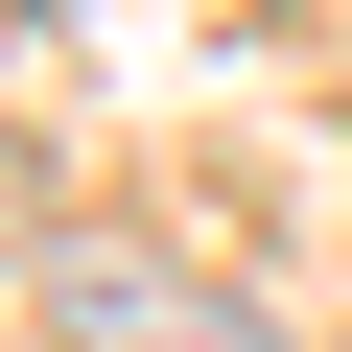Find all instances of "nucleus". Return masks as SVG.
I'll return each instance as SVG.
<instances>
[{"label": "nucleus", "instance_id": "nucleus-1", "mask_svg": "<svg viewBox=\"0 0 352 352\" xmlns=\"http://www.w3.org/2000/svg\"><path fill=\"white\" fill-rule=\"evenodd\" d=\"M47 329L71 352H258V305L164 235H47Z\"/></svg>", "mask_w": 352, "mask_h": 352}, {"label": "nucleus", "instance_id": "nucleus-2", "mask_svg": "<svg viewBox=\"0 0 352 352\" xmlns=\"http://www.w3.org/2000/svg\"><path fill=\"white\" fill-rule=\"evenodd\" d=\"M0 235H47V188H24V141H0Z\"/></svg>", "mask_w": 352, "mask_h": 352}]
</instances>
